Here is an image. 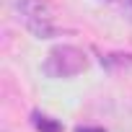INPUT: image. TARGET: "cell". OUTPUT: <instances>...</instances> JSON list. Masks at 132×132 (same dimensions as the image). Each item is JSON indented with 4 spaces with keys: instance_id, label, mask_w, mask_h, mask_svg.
<instances>
[{
    "instance_id": "1",
    "label": "cell",
    "mask_w": 132,
    "mask_h": 132,
    "mask_svg": "<svg viewBox=\"0 0 132 132\" xmlns=\"http://www.w3.org/2000/svg\"><path fill=\"white\" fill-rule=\"evenodd\" d=\"M16 13L36 39H52L57 34V8L49 0H16Z\"/></svg>"
},
{
    "instance_id": "2",
    "label": "cell",
    "mask_w": 132,
    "mask_h": 132,
    "mask_svg": "<svg viewBox=\"0 0 132 132\" xmlns=\"http://www.w3.org/2000/svg\"><path fill=\"white\" fill-rule=\"evenodd\" d=\"M88 68L86 52L73 47V44H60L54 49H49L42 70L47 78H75Z\"/></svg>"
},
{
    "instance_id": "3",
    "label": "cell",
    "mask_w": 132,
    "mask_h": 132,
    "mask_svg": "<svg viewBox=\"0 0 132 132\" xmlns=\"http://www.w3.org/2000/svg\"><path fill=\"white\" fill-rule=\"evenodd\" d=\"M31 122H34V127H36L39 132H62V127H60L54 119H49V117H44V114H39V111L31 114Z\"/></svg>"
},
{
    "instance_id": "4",
    "label": "cell",
    "mask_w": 132,
    "mask_h": 132,
    "mask_svg": "<svg viewBox=\"0 0 132 132\" xmlns=\"http://www.w3.org/2000/svg\"><path fill=\"white\" fill-rule=\"evenodd\" d=\"M119 5H122V11L127 13V18L132 21V0H119Z\"/></svg>"
},
{
    "instance_id": "5",
    "label": "cell",
    "mask_w": 132,
    "mask_h": 132,
    "mask_svg": "<svg viewBox=\"0 0 132 132\" xmlns=\"http://www.w3.org/2000/svg\"><path fill=\"white\" fill-rule=\"evenodd\" d=\"M75 132H104V129H98V127H78Z\"/></svg>"
}]
</instances>
